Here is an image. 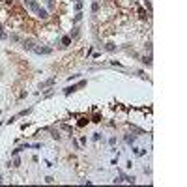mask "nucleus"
Listing matches in <instances>:
<instances>
[{
  "label": "nucleus",
  "instance_id": "1",
  "mask_svg": "<svg viewBox=\"0 0 187 187\" xmlns=\"http://www.w3.org/2000/svg\"><path fill=\"white\" fill-rule=\"evenodd\" d=\"M34 52H37V54H50L52 52V49L50 47H34Z\"/></svg>",
  "mask_w": 187,
  "mask_h": 187
},
{
  "label": "nucleus",
  "instance_id": "2",
  "mask_svg": "<svg viewBox=\"0 0 187 187\" xmlns=\"http://www.w3.org/2000/svg\"><path fill=\"white\" fill-rule=\"evenodd\" d=\"M84 84H86V80H82V82H79V84H77V86H69V88H65V90H64V94H65V95H69V94H71V92H75V90H77V88H80V86H84Z\"/></svg>",
  "mask_w": 187,
  "mask_h": 187
},
{
  "label": "nucleus",
  "instance_id": "3",
  "mask_svg": "<svg viewBox=\"0 0 187 187\" xmlns=\"http://www.w3.org/2000/svg\"><path fill=\"white\" fill-rule=\"evenodd\" d=\"M22 47L28 49V50H32L34 47H36V43H34V39H24V41H22Z\"/></svg>",
  "mask_w": 187,
  "mask_h": 187
},
{
  "label": "nucleus",
  "instance_id": "4",
  "mask_svg": "<svg viewBox=\"0 0 187 187\" xmlns=\"http://www.w3.org/2000/svg\"><path fill=\"white\" fill-rule=\"evenodd\" d=\"M54 77H52V79H49V80H45V82H41V84H39V90H41V88H47V86H52V84H54Z\"/></svg>",
  "mask_w": 187,
  "mask_h": 187
},
{
  "label": "nucleus",
  "instance_id": "5",
  "mask_svg": "<svg viewBox=\"0 0 187 187\" xmlns=\"http://www.w3.org/2000/svg\"><path fill=\"white\" fill-rule=\"evenodd\" d=\"M69 43H71V37H67V36L62 37V47H67Z\"/></svg>",
  "mask_w": 187,
  "mask_h": 187
},
{
  "label": "nucleus",
  "instance_id": "6",
  "mask_svg": "<svg viewBox=\"0 0 187 187\" xmlns=\"http://www.w3.org/2000/svg\"><path fill=\"white\" fill-rule=\"evenodd\" d=\"M37 15H39L41 19H47V17H49V15H47V11H45V9H41V7L37 9Z\"/></svg>",
  "mask_w": 187,
  "mask_h": 187
},
{
  "label": "nucleus",
  "instance_id": "7",
  "mask_svg": "<svg viewBox=\"0 0 187 187\" xmlns=\"http://www.w3.org/2000/svg\"><path fill=\"white\" fill-rule=\"evenodd\" d=\"M125 140H127V144H133V142H135V135H127Z\"/></svg>",
  "mask_w": 187,
  "mask_h": 187
},
{
  "label": "nucleus",
  "instance_id": "8",
  "mask_svg": "<svg viewBox=\"0 0 187 187\" xmlns=\"http://www.w3.org/2000/svg\"><path fill=\"white\" fill-rule=\"evenodd\" d=\"M107 50H110V52H112V50H116V45H114V43H107Z\"/></svg>",
  "mask_w": 187,
  "mask_h": 187
},
{
  "label": "nucleus",
  "instance_id": "9",
  "mask_svg": "<svg viewBox=\"0 0 187 187\" xmlns=\"http://www.w3.org/2000/svg\"><path fill=\"white\" fill-rule=\"evenodd\" d=\"M92 11H94V13L99 11V4H97V2H94V4H92Z\"/></svg>",
  "mask_w": 187,
  "mask_h": 187
},
{
  "label": "nucleus",
  "instance_id": "10",
  "mask_svg": "<svg viewBox=\"0 0 187 187\" xmlns=\"http://www.w3.org/2000/svg\"><path fill=\"white\" fill-rule=\"evenodd\" d=\"M0 37H2V39H6V37H7V34L4 32V28H2V26H0Z\"/></svg>",
  "mask_w": 187,
  "mask_h": 187
},
{
  "label": "nucleus",
  "instance_id": "11",
  "mask_svg": "<svg viewBox=\"0 0 187 187\" xmlns=\"http://www.w3.org/2000/svg\"><path fill=\"white\" fill-rule=\"evenodd\" d=\"M142 62H144V64H151V56H144Z\"/></svg>",
  "mask_w": 187,
  "mask_h": 187
},
{
  "label": "nucleus",
  "instance_id": "12",
  "mask_svg": "<svg viewBox=\"0 0 187 187\" xmlns=\"http://www.w3.org/2000/svg\"><path fill=\"white\" fill-rule=\"evenodd\" d=\"M125 181H129V183H135V178H133V176H127V178H125Z\"/></svg>",
  "mask_w": 187,
  "mask_h": 187
},
{
  "label": "nucleus",
  "instance_id": "13",
  "mask_svg": "<svg viewBox=\"0 0 187 187\" xmlns=\"http://www.w3.org/2000/svg\"><path fill=\"white\" fill-rule=\"evenodd\" d=\"M19 165H21V161H19V159L15 157V159H13V166H19Z\"/></svg>",
  "mask_w": 187,
  "mask_h": 187
},
{
  "label": "nucleus",
  "instance_id": "14",
  "mask_svg": "<svg viewBox=\"0 0 187 187\" xmlns=\"http://www.w3.org/2000/svg\"><path fill=\"white\" fill-rule=\"evenodd\" d=\"M0 183H2V176H0Z\"/></svg>",
  "mask_w": 187,
  "mask_h": 187
}]
</instances>
